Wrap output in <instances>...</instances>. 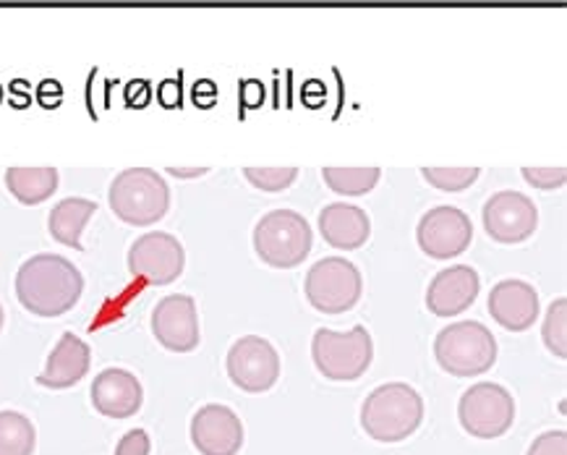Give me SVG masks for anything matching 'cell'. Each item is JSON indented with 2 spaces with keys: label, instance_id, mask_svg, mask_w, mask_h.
<instances>
[{
  "label": "cell",
  "instance_id": "16",
  "mask_svg": "<svg viewBox=\"0 0 567 455\" xmlns=\"http://www.w3.org/2000/svg\"><path fill=\"white\" fill-rule=\"evenodd\" d=\"M489 314L511 332H523L539 320V293L526 280H499L489 293Z\"/></svg>",
  "mask_w": 567,
  "mask_h": 455
},
{
  "label": "cell",
  "instance_id": "10",
  "mask_svg": "<svg viewBox=\"0 0 567 455\" xmlns=\"http://www.w3.org/2000/svg\"><path fill=\"white\" fill-rule=\"evenodd\" d=\"M228 374L233 385L246 393H265L280 378V356L270 341L259 335L238 338L228 351Z\"/></svg>",
  "mask_w": 567,
  "mask_h": 455
},
{
  "label": "cell",
  "instance_id": "32",
  "mask_svg": "<svg viewBox=\"0 0 567 455\" xmlns=\"http://www.w3.org/2000/svg\"><path fill=\"white\" fill-rule=\"evenodd\" d=\"M171 176H178V178H196L202 176V173H207V168H168Z\"/></svg>",
  "mask_w": 567,
  "mask_h": 455
},
{
  "label": "cell",
  "instance_id": "18",
  "mask_svg": "<svg viewBox=\"0 0 567 455\" xmlns=\"http://www.w3.org/2000/svg\"><path fill=\"white\" fill-rule=\"evenodd\" d=\"M92 364V351L82 338L74 332H63L61 341L55 343V349L50 351L48 364L42 374H38V385L48 390H65L76 382L84 380V374L90 372Z\"/></svg>",
  "mask_w": 567,
  "mask_h": 455
},
{
  "label": "cell",
  "instance_id": "8",
  "mask_svg": "<svg viewBox=\"0 0 567 455\" xmlns=\"http://www.w3.org/2000/svg\"><path fill=\"white\" fill-rule=\"evenodd\" d=\"M457 416L468 435L482 440L503 437L515 422V401L497 382H478L463 393Z\"/></svg>",
  "mask_w": 567,
  "mask_h": 455
},
{
  "label": "cell",
  "instance_id": "15",
  "mask_svg": "<svg viewBox=\"0 0 567 455\" xmlns=\"http://www.w3.org/2000/svg\"><path fill=\"white\" fill-rule=\"evenodd\" d=\"M478 288V272L471 265H453L434 276L432 286L426 291V307L429 312L437 317H455L465 312L471 303L476 301Z\"/></svg>",
  "mask_w": 567,
  "mask_h": 455
},
{
  "label": "cell",
  "instance_id": "24",
  "mask_svg": "<svg viewBox=\"0 0 567 455\" xmlns=\"http://www.w3.org/2000/svg\"><path fill=\"white\" fill-rule=\"evenodd\" d=\"M542 335H544V343H547V349L555 353V356L559 359L567 356V301L565 299L551 301V307L547 309V317H544Z\"/></svg>",
  "mask_w": 567,
  "mask_h": 455
},
{
  "label": "cell",
  "instance_id": "5",
  "mask_svg": "<svg viewBox=\"0 0 567 455\" xmlns=\"http://www.w3.org/2000/svg\"><path fill=\"white\" fill-rule=\"evenodd\" d=\"M311 226L296 209H272L254 228V249L265 265L290 270L309 257Z\"/></svg>",
  "mask_w": 567,
  "mask_h": 455
},
{
  "label": "cell",
  "instance_id": "25",
  "mask_svg": "<svg viewBox=\"0 0 567 455\" xmlns=\"http://www.w3.org/2000/svg\"><path fill=\"white\" fill-rule=\"evenodd\" d=\"M478 168H421V176H424L434 189L442 192H463L468 186L476 184Z\"/></svg>",
  "mask_w": 567,
  "mask_h": 455
},
{
  "label": "cell",
  "instance_id": "22",
  "mask_svg": "<svg viewBox=\"0 0 567 455\" xmlns=\"http://www.w3.org/2000/svg\"><path fill=\"white\" fill-rule=\"evenodd\" d=\"M38 432L19 411H0V455H32Z\"/></svg>",
  "mask_w": 567,
  "mask_h": 455
},
{
  "label": "cell",
  "instance_id": "17",
  "mask_svg": "<svg viewBox=\"0 0 567 455\" xmlns=\"http://www.w3.org/2000/svg\"><path fill=\"white\" fill-rule=\"evenodd\" d=\"M142 382L126 370H105L92 382V406L107 418H128L142 409Z\"/></svg>",
  "mask_w": 567,
  "mask_h": 455
},
{
  "label": "cell",
  "instance_id": "11",
  "mask_svg": "<svg viewBox=\"0 0 567 455\" xmlns=\"http://www.w3.org/2000/svg\"><path fill=\"white\" fill-rule=\"evenodd\" d=\"M416 238L424 255L432 259H450L468 249L471 238H474V223L457 207H432L419 220Z\"/></svg>",
  "mask_w": 567,
  "mask_h": 455
},
{
  "label": "cell",
  "instance_id": "20",
  "mask_svg": "<svg viewBox=\"0 0 567 455\" xmlns=\"http://www.w3.org/2000/svg\"><path fill=\"white\" fill-rule=\"evenodd\" d=\"M94 213H97V201H92V199L69 197V199L58 201L48 218L50 236H53L58 244H63V247L82 251L84 249L82 230L86 228V223H90Z\"/></svg>",
  "mask_w": 567,
  "mask_h": 455
},
{
  "label": "cell",
  "instance_id": "14",
  "mask_svg": "<svg viewBox=\"0 0 567 455\" xmlns=\"http://www.w3.org/2000/svg\"><path fill=\"white\" fill-rule=\"evenodd\" d=\"M192 443L202 455H236L244 447V424L220 403L202 406L192 418Z\"/></svg>",
  "mask_w": 567,
  "mask_h": 455
},
{
  "label": "cell",
  "instance_id": "9",
  "mask_svg": "<svg viewBox=\"0 0 567 455\" xmlns=\"http://www.w3.org/2000/svg\"><path fill=\"white\" fill-rule=\"evenodd\" d=\"M186 265L184 244L176 236L152 230L131 244L128 249V270L131 276L147 280L150 286H168L178 280Z\"/></svg>",
  "mask_w": 567,
  "mask_h": 455
},
{
  "label": "cell",
  "instance_id": "27",
  "mask_svg": "<svg viewBox=\"0 0 567 455\" xmlns=\"http://www.w3.org/2000/svg\"><path fill=\"white\" fill-rule=\"evenodd\" d=\"M520 173L536 189H563L567 180L565 165H557V168H523Z\"/></svg>",
  "mask_w": 567,
  "mask_h": 455
},
{
  "label": "cell",
  "instance_id": "21",
  "mask_svg": "<svg viewBox=\"0 0 567 455\" xmlns=\"http://www.w3.org/2000/svg\"><path fill=\"white\" fill-rule=\"evenodd\" d=\"M6 186L21 205L32 207L50 199L58 189L55 168H9L6 170Z\"/></svg>",
  "mask_w": 567,
  "mask_h": 455
},
{
  "label": "cell",
  "instance_id": "29",
  "mask_svg": "<svg viewBox=\"0 0 567 455\" xmlns=\"http://www.w3.org/2000/svg\"><path fill=\"white\" fill-rule=\"evenodd\" d=\"M152 443L150 435L144 430H131L118 440L115 445V455H150Z\"/></svg>",
  "mask_w": 567,
  "mask_h": 455
},
{
  "label": "cell",
  "instance_id": "28",
  "mask_svg": "<svg viewBox=\"0 0 567 455\" xmlns=\"http://www.w3.org/2000/svg\"><path fill=\"white\" fill-rule=\"evenodd\" d=\"M528 455H567L565 430H549L530 443Z\"/></svg>",
  "mask_w": 567,
  "mask_h": 455
},
{
  "label": "cell",
  "instance_id": "33",
  "mask_svg": "<svg viewBox=\"0 0 567 455\" xmlns=\"http://www.w3.org/2000/svg\"><path fill=\"white\" fill-rule=\"evenodd\" d=\"M0 328H3V307H0Z\"/></svg>",
  "mask_w": 567,
  "mask_h": 455
},
{
  "label": "cell",
  "instance_id": "3",
  "mask_svg": "<svg viewBox=\"0 0 567 455\" xmlns=\"http://www.w3.org/2000/svg\"><path fill=\"white\" fill-rule=\"evenodd\" d=\"M111 209L128 226H152L171 207L168 180L152 168L121 170L111 184Z\"/></svg>",
  "mask_w": 567,
  "mask_h": 455
},
{
  "label": "cell",
  "instance_id": "30",
  "mask_svg": "<svg viewBox=\"0 0 567 455\" xmlns=\"http://www.w3.org/2000/svg\"><path fill=\"white\" fill-rule=\"evenodd\" d=\"M38 97H40V103L45 105V107H55L58 103H61V97H63V90H61V84L58 82H42L40 84V90H38Z\"/></svg>",
  "mask_w": 567,
  "mask_h": 455
},
{
  "label": "cell",
  "instance_id": "19",
  "mask_svg": "<svg viewBox=\"0 0 567 455\" xmlns=\"http://www.w3.org/2000/svg\"><path fill=\"white\" fill-rule=\"evenodd\" d=\"M319 234L330 247L353 251L367 244L369 234H372V220L361 207L336 201L319 213Z\"/></svg>",
  "mask_w": 567,
  "mask_h": 455
},
{
  "label": "cell",
  "instance_id": "31",
  "mask_svg": "<svg viewBox=\"0 0 567 455\" xmlns=\"http://www.w3.org/2000/svg\"><path fill=\"white\" fill-rule=\"evenodd\" d=\"M215 97H217V86L213 82H199V84L194 86L196 105H202V107L215 105Z\"/></svg>",
  "mask_w": 567,
  "mask_h": 455
},
{
  "label": "cell",
  "instance_id": "23",
  "mask_svg": "<svg viewBox=\"0 0 567 455\" xmlns=\"http://www.w3.org/2000/svg\"><path fill=\"white\" fill-rule=\"evenodd\" d=\"M322 178L332 192L346 194V197H361V194L372 192L374 186L380 184L382 170L380 168H324Z\"/></svg>",
  "mask_w": 567,
  "mask_h": 455
},
{
  "label": "cell",
  "instance_id": "4",
  "mask_svg": "<svg viewBox=\"0 0 567 455\" xmlns=\"http://www.w3.org/2000/svg\"><path fill=\"white\" fill-rule=\"evenodd\" d=\"M434 356L440 366L455 378H474L489 372L497 361V341L482 322L465 320L440 330L434 341Z\"/></svg>",
  "mask_w": 567,
  "mask_h": 455
},
{
  "label": "cell",
  "instance_id": "1",
  "mask_svg": "<svg viewBox=\"0 0 567 455\" xmlns=\"http://www.w3.org/2000/svg\"><path fill=\"white\" fill-rule=\"evenodd\" d=\"M84 293V276L61 255L29 257L17 272V299L38 317H61L76 307Z\"/></svg>",
  "mask_w": 567,
  "mask_h": 455
},
{
  "label": "cell",
  "instance_id": "2",
  "mask_svg": "<svg viewBox=\"0 0 567 455\" xmlns=\"http://www.w3.org/2000/svg\"><path fill=\"white\" fill-rule=\"evenodd\" d=\"M424 422V399L405 382H388L367 395L361 406V427L380 443H400Z\"/></svg>",
  "mask_w": 567,
  "mask_h": 455
},
{
  "label": "cell",
  "instance_id": "13",
  "mask_svg": "<svg viewBox=\"0 0 567 455\" xmlns=\"http://www.w3.org/2000/svg\"><path fill=\"white\" fill-rule=\"evenodd\" d=\"M152 332L168 351H194L199 345V317L192 296L173 293L159 299L152 312Z\"/></svg>",
  "mask_w": 567,
  "mask_h": 455
},
{
  "label": "cell",
  "instance_id": "26",
  "mask_svg": "<svg viewBox=\"0 0 567 455\" xmlns=\"http://www.w3.org/2000/svg\"><path fill=\"white\" fill-rule=\"evenodd\" d=\"M244 176L261 192H282L298 178V168L293 165H288V168H246Z\"/></svg>",
  "mask_w": 567,
  "mask_h": 455
},
{
  "label": "cell",
  "instance_id": "6",
  "mask_svg": "<svg viewBox=\"0 0 567 455\" xmlns=\"http://www.w3.org/2000/svg\"><path fill=\"white\" fill-rule=\"evenodd\" d=\"M311 359H315L317 370L327 380L351 382L359 380L369 370L374 359V343L367 328L355 324L348 332L336 330H317L315 341H311Z\"/></svg>",
  "mask_w": 567,
  "mask_h": 455
},
{
  "label": "cell",
  "instance_id": "12",
  "mask_svg": "<svg viewBox=\"0 0 567 455\" xmlns=\"http://www.w3.org/2000/svg\"><path fill=\"white\" fill-rule=\"evenodd\" d=\"M484 228L497 244H520L539 226V209L520 192H497L484 205Z\"/></svg>",
  "mask_w": 567,
  "mask_h": 455
},
{
  "label": "cell",
  "instance_id": "7",
  "mask_svg": "<svg viewBox=\"0 0 567 455\" xmlns=\"http://www.w3.org/2000/svg\"><path fill=\"white\" fill-rule=\"evenodd\" d=\"M363 280L359 267L346 257H324L311 265L307 276V299L317 312L343 314L361 299Z\"/></svg>",
  "mask_w": 567,
  "mask_h": 455
}]
</instances>
